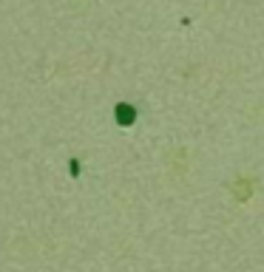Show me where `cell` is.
I'll return each instance as SVG.
<instances>
[{
	"label": "cell",
	"instance_id": "2",
	"mask_svg": "<svg viewBox=\"0 0 264 272\" xmlns=\"http://www.w3.org/2000/svg\"><path fill=\"white\" fill-rule=\"evenodd\" d=\"M68 173H71V176H77V173H80V164H77V159L68 162Z\"/></svg>",
	"mask_w": 264,
	"mask_h": 272
},
{
	"label": "cell",
	"instance_id": "1",
	"mask_svg": "<svg viewBox=\"0 0 264 272\" xmlns=\"http://www.w3.org/2000/svg\"><path fill=\"white\" fill-rule=\"evenodd\" d=\"M116 119H119L122 125H131L133 122V108L131 105H116Z\"/></svg>",
	"mask_w": 264,
	"mask_h": 272
}]
</instances>
